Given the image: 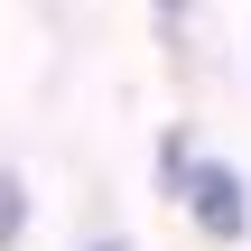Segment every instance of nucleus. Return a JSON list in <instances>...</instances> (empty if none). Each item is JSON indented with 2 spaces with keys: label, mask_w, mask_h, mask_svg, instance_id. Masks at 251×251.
<instances>
[{
  "label": "nucleus",
  "mask_w": 251,
  "mask_h": 251,
  "mask_svg": "<svg viewBox=\"0 0 251 251\" xmlns=\"http://www.w3.org/2000/svg\"><path fill=\"white\" fill-rule=\"evenodd\" d=\"M186 205H196V224H205L214 242H242V233H251V196H242V177H233L224 158H205V168H196Z\"/></svg>",
  "instance_id": "f257e3e1"
},
{
  "label": "nucleus",
  "mask_w": 251,
  "mask_h": 251,
  "mask_svg": "<svg viewBox=\"0 0 251 251\" xmlns=\"http://www.w3.org/2000/svg\"><path fill=\"white\" fill-rule=\"evenodd\" d=\"M158 19H168V28H177V19H186V0H158Z\"/></svg>",
  "instance_id": "f03ea898"
},
{
  "label": "nucleus",
  "mask_w": 251,
  "mask_h": 251,
  "mask_svg": "<svg viewBox=\"0 0 251 251\" xmlns=\"http://www.w3.org/2000/svg\"><path fill=\"white\" fill-rule=\"evenodd\" d=\"M93 251H130V242H93Z\"/></svg>",
  "instance_id": "7ed1b4c3"
}]
</instances>
